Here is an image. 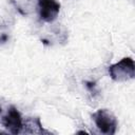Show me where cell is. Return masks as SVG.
<instances>
[{
    "mask_svg": "<svg viewBox=\"0 0 135 135\" xmlns=\"http://www.w3.org/2000/svg\"><path fill=\"white\" fill-rule=\"evenodd\" d=\"M110 77L116 82H124L135 77V63L132 57H123L108 69Z\"/></svg>",
    "mask_w": 135,
    "mask_h": 135,
    "instance_id": "cell-1",
    "label": "cell"
},
{
    "mask_svg": "<svg viewBox=\"0 0 135 135\" xmlns=\"http://www.w3.org/2000/svg\"><path fill=\"white\" fill-rule=\"evenodd\" d=\"M93 120L100 133L105 135H114L117 130V119L116 117L107 109L97 110L93 115Z\"/></svg>",
    "mask_w": 135,
    "mask_h": 135,
    "instance_id": "cell-2",
    "label": "cell"
},
{
    "mask_svg": "<svg viewBox=\"0 0 135 135\" xmlns=\"http://www.w3.org/2000/svg\"><path fill=\"white\" fill-rule=\"evenodd\" d=\"M2 124L12 134L17 135L22 132L24 127L22 116L15 105H9L5 115L2 116Z\"/></svg>",
    "mask_w": 135,
    "mask_h": 135,
    "instance_id": "cell-3",
    "label": "cell"
},
{
    "mask_svg": "<svg viewBox=\"0 0 135 135\" xmlns=\"http://www.w3.org/2000/svg\"><path fill=\"white\" fill-rule=\"evenodd\" d=\"M60 7L61 5L57 0H38L39 19L47 23L53 22L57 18Z\"/></svg>",
    "mask_w": 135,
    "mask_h": 135,
    "instance_id": "cell-4",
    "label": "cell"
},
{
    "mask_svg": "<svg viewBox=\"0 0 135 135\" xmlns=\"http://www.w3.org/2000/svg\"><path fill=\"white\" fill-rule=\"evenodd\" d=\"M85 85H86V88L89 89V91H90V92H92V93H95V92H96V90H95V88H96L95 82L86 81V82H85Z\"/></svg>",
    "mask_w": 135,
    "mask_h": 135,
    "instance_id": "cell-5",
    "label": "cell"
}]
</instances>
